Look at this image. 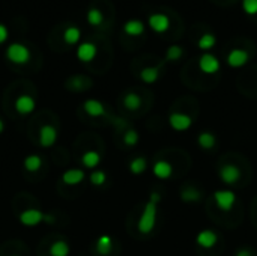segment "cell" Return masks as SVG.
<instances>
[{
  "label": "cell",
  "instance_id": "6da1fadb",
  "mask_svg": "<svg viewBox=\"0 0 257 256\" xmlns=\"http://www.w3.org/2000/svg\"><path fill=\"white\" fill-rule=\"evenodd\" d=\"M160 200H161V194H160V193L152 191V193L149 194V199H148V202H146V205H144V208H143V211H142V215H140L138 224H137L140 233L148 235V233H150V232L155 229V226H156V215H158V203H160Z\"/></svg>",
  "mask_w": 257,
  "mask_h": 256
},
{
  "label": "cell",
  "instance_id": "7a4b0ae2",
  "mask_svg": "<svg viewBox=\"0 0 257 256\" xmlns=\"http://www.w3.org/2000/svg\"><path fill=\"white\" fill-rule=\"evenodd\" d=\"M18 221L26 226V227H34V226H38L41 223H48V224H53L56 221L54 215L53 214H48V212H44L38 208H28L24 209L23 212H20L18 215Z\"/></svg>",
  "mask_w": 257,
  "mask_h": 256
},
{
  "label": "cell",
  "instance_id": "3957f363",
  "mask_svg": "<svg viewBox=\"0 0 257 256\" xmlns=\"http://www.w3.org/2000/svg\"><path fill=\"white\" fill-rule=\"evenodd\" d=\"M32 58V53L28 46L22 43H12L6 49V59L16 65H26Z\"/></svg>",
  "mask_w": 257,
  "mask_h": 256
},
{
  "label": "cell",
  "instance_id": "277c9868",
  "mask_svg": "<svg viewBox=\"0 0 257 256\" xmlns=\"http://www.w3.org/2000/svg\"><path fill=\"white\" fill-rule=\"evenodd\" d=\"M218 176L220 179L227 184V185H234L236 182H239V179L242 178V172L240 169L233 164V163H226L220 167L218 170Z\"/></svg>",
  "mask_w": 257,
  "mask_h": 256
},
{
  "label": "cell",
  "instance_id": "5b68a950",
  "mask_svg": "<svg viewBox=\"0 0 257 256\" xmlns=\"http://www.w3.org/2000/svg\"><path fill=\"white\" fill-rule=\"evenodd\" d=\"M59 139V133H58V128L52 124H44L41 128H40V133H38V142L42 148H52L56 145Z\"/></svg>",
  "mask_w": 257,
  "mask_h": 256
},
{
  "label": "cell",
  "instance_id": "8992f818",
  "mask_svg": "<svg viewBox=\"0 0 257 256\" xmlns=\"http://www.w3.org/2000/svg\"><path fill=\"white\" fill-rule=\"evenodd\" d=\"M214 200H215V203H216V206L221 209V211H224V212H227V211H230L233 206H234V203H236V193L234 191H232V190H216L215 193H214Z\"/></svg>",
  "mask_w": 257,
  "mask_h": 256
},
{
  "label": "cell",
  "instance_id": "52a82bcc",
  "mask_svg": "<svg viewBox=\"0 0 257 256\" xmlns=\"http://www.w3.org/2000/svg\"><path fill=\"white\" fill-rule=\"evenodd\" d=\"M14 107L17 110V113L23 115V116H29L35 112L36 109V101L32 95L29 94H22L16 98Z\"/></svg>",
  "mask_w": 257,
  "mask_h": 256
},
{
  "label": "cell",
  "instance_id": "ba28073f",
  "mask_svg": "<svg viewBox=\"0 0 257 256\" xmlns=\"http://www.w3.org/2000/svg\"><path fill=\"white\" fill-rule=\"evenodd\" d=\"M149 26L154 32L156 34H164L168 31L170 28V19L166 16V14H161V13H155V14H150L149 16Z\"/></svg>",
  "mask_w": 257,
  "mask_h": 256
},
{
  "label": "cell",
  "instance_id": "9c48e42d",
  "mask_svg": "<svg viewBox=\"0 0 257 256\" xmlns=\"http://www.w3.org/2000/svg\"><path fill=\"white\" fill-rule=\"evenodd\" d=\"M198 68L204 74H215L220 71V61L214 55L204 53L198 59Z\"/></svg>",
  "mask_w": 257,
  "mask_h": 256
},
{
  "label": "cell",
  "instance_id": "30bf717a",
  "mask_svg": "<svg viewBox=\"0 0 257 256\" xmlns=\"http://www.w3.org/2000/svg\"><path fill=\"white\" fill-rule=\"evenodd\" d=\"M168 125L174 131H186L192 125V119H191V116H188L185 113H170Z\"/></svg>",
  "mask_w": 257,
  "mask_h": 256
},
{
  "label": "cell",
  "instance_id": "8fae6325",
  "mask_svg": "<svg viewBox=\"0 0 257 256\" xmlns=\"http://www.w3.org/2000/svg\"><path fill=\"white\" fill-rule=\"evenodd\" d=\"M248 61H250V55L246 50H242V49H233L227 55V65L230 68H240L246 65Z\"/></svg>",
  "mask_w": 257,
  "mask_h": 256
},
{
  "label": "cell",
  "instance_id": "7c38bea8",
  "mask_svg": "<svg viewBox=\"0 0 257 256\" xmlns=\"http://www.w3.org/2000/svg\"><path fill=\"white\" fill-rule=\"evenodd\" d=\"M83 110L86 115H89L90 118H102L107 115V109L106 106L98 101V100H94V98H89L83 103Z\"/></svg>",
  "mask_w": 257,
  "mask_h": 256
},
{
  "label": "cell",
  "instance_id": "4fadbf2b",
  "mask_svg": "<svg viewBox=\"0 0 257 256\" xmlns=\"http://www.w3.org/2000/svg\"><path fill=\"white\" fill-rule=\"evenodd\" d=\"M196 242L202 248H212L218 242V233L214 229H203L197 233Z\"/></svg>",
  "mask_w": 257,
  "mask_h": 256
},
{
  "label": "cell",
  "instance_id": "5bb4252c",
  "mask_svg": "<svg viewBox=\"0 0 257 256\" xmlns=\"http://www.w3.org/2000/svg\"><path fill=\"white\" fill-rule=\"evenodd\" d=\"M84 178H86V172L78 167L68 169L62 173V182L65 185H78L84 181Z\"/></svg>",
  "mask_w": 257,
  "mask_h": 256
},
{
  "label": "cell",
  "instance_id": "9a60e30c",
  "mask_svg": "<svg viewBox=\"0 0 257 256\" xmlns=\"http://www.w3.org/2000/svg\"><path fill=\"white\" fill-rule=\"evenodd\" d=\"M96 53H98V49L92 43H82L77 49V58L80 62H84V64L92 62L96 58Z\"/></svg>",
  "mask_w": 257,
  "mask_h": 256
},
{
  "label": "cell",
  "instance_id": "2e32d148",
  "mask_svg": "<svg viewBox=\"0 0 257 256\" xmlns=\"http://www.w3.org/2000/svg\"><path fill=\"white\" fill-rule=\"evenodd\" d=\"M152 172L160 179H168L173 175V166L166 160H158V161H155Z\"/></svg>",
  "mask_w": 257,
  "mask_h": 256
},
{
  "label": "cell",
  "instance_id": "e0dca14e",
  "mask_svg": "<svg viewBox=\"0 0 257 256\" xmlns=\"http://www.w3.org/2000/svg\"><path fill=\"white\" fill-rule=\"evenodd\" d=\"M23 166L28 172H38L42 166H44V160L40 154H29L24 160H23Z\"/></svg>",
  "mask_w": 257,
  "mask_h": 256
},
{
  "label": "cell",
  "instance_id": "ac0fdd59",
  "mask_svg": "<svg viewBox=\"0 0 257 256\" xmlns=\"http://www.w3.org/2000/svg\"><path fill=\"white\" fill-rule=\"evenodd\" d=\"M98 254L101 256H107L112 253L113 250V238L110 235H101L98 239H96V245H95Z\"/></svg>",
  "mask_w": 257,
  "mask_h": 256
},
{
  "label": "cell",
  "instance_id": "d6986e66",
  "mask_svg": "<svg viewBox=\"0 0 257 256\" xmlns=\"http://www.w3.org/2000/svg\"><path fill=\"white\" fill-rule=\"evenodd\" d=\"M100 163H101V154L98 151L90 149V151H86L82 155V164L86 169H95Z\"/></svg>",
  "mask_w": 257,
  "mask_h": 256
},
{
  "label": "cell",
  "instance_id": "ffe728a7",
  "mask_svg": "<svg viewBox=\"0 0 257 256\" xmlns=\"http://www.w3.org/2000/svg\"><path fill=\"white\" fill-rule=\"evenodd\" d=\"M200 199H202V191L192 185H186L180 190V200L182 202L192 203V202H198Z\"/></svg>",
  "mask_w": 257,
  "mask_h": 256
},
{
  "label": "cell",
  "instance_id": "44dd1931",
  "mask_svg": "<svg viewBox=\"0 0 257 256\" xmlns=\"http://www.w3.org/2000/svg\"><path fill=\"white\" fill-rule=\"evenodd\" d=\"M124 32L130 37H140L144 34V25L140 20H128L124 25Z\"/></svg>",
  "mask_w": 257,
  "mask_h": 256
},
{
  "label": "cell",
  "instance_id": "7402d4cb",
  "mask_svg": "<svg viewBox=\"0 0 257 256\" xmlns=\"http://www.w3.org/2000/svg\"><path fill=\"white\" fill-rule=\"evenodd\" d=\"M160 68H161V65L143 68V70L140 71V79H142V82L146 83V85L155 83V82L158 80V77H160Z\"/></svg>",
  "mask_w": 257,
  "mask_h": 256
},
{
  "label": "cell",
  "instance_id": "603a6c76",
  "mask_svg": "<svg viewBox=\"0 0 257 256\" xmlns=\"http://www.w3.org/2000/svg\"><path fill=\"white\" fill-rule=\"evenodd\" d=\"M197 142L200 145L202 149L204 151H209V149H214L215 145H216V137L214 133L210 131H202L198 136H197Z\"/></svg>",
  "mask_w": 257,
  "mask_h": 256
},
{
  "label": "cell",
  "instance_id": "cb8c5ba5",
  "mask_svg": "<svg viewBox=\"0 0 257 256\" xmlns=\"http://www.w3.org/2000/svg\"><path fill=\"white\" fill-rule=\"evenodd\" d=\"M50 256H70L71 247L65 239H58L50 245Z\"/></svg>",
  "mask_w": 257,
  "mask_h": 256
},
{
  "label": "cell",
  "instance_id": "d4e9b609",
  "mask_svg": "<svg viewBox=\"0 0 257 256\" xmlns=\"http://www.w3.org/2000/svg\"><path fill=\"white\" fill-rule=\"evenodd\" d=\"M142 97L138 95V94H136V92H128V94H125V97H124V106L128 109V110H131V112H136V110H138L140 107H142Z\"/></svg>",
  "mask_w": 257,
  "mask_h": 256
},
{
  "label": "cell",
  "instance_id": "484cf974",
  "mask_svg": "<svg viewBox=\"0 0 257 256\" xmlns=\"http://www.w3.org/2000/svg\"><path fill=\"white\" fill-rule=\"evenodd\" d=\"M82 40V31L77 26H70L65 32H64V41L70 46L78 44Z\"/></svg>",
  "mask_w": 257,
  "mask_h": 256
},
{
  "label": "cell",
  "instance_id": "4316f807",
  "mask_svg": "<svg viewBox=\"0 0 257 256\" xmlns=\"http://www.w3.org/2000/svg\"><path fill=\"white\" fill-rule=\"evenodd\" d=\"M146 169H148V160L144 157H136L130 163V172L132 175H142L146 172Z\"/></svg>",
  "mask_w": 257,
  "mask_h": 256
},
{
  "label": "cell",
  "instance_id": "83f0119b",
  "mask_svg": "<svg viewBox=\"0 0 257 256\" xmlns=\"http://www.w3.org/2000/svg\"><path fill=\"white\" fill-rule=\"evenodd\" d=\"M215 44H216V38H215V35H212V34H204V35H202V37L198 38V43H197L198 49H200V50H204V52L214 49Z\"/></svg>",
  "mask_w": 257,
  "mask_h": 256
},
{
  "label": "cell",
  "instance_id": "f1b7e54d",
  "mask_svg": "<svg viewBox=\"0 0 257 256\" xmlns=\"http://www.w3.org/2000/svg\"><path fill=\"white\" fill-rule=\"evenodd\" d=\"M86 19H88V23L90 25V26H101L102 25V22H104V16H102V13L100 11V10H96V8H92V10H89V13H88V16H86Z\"/></svg>",
  "mask_w": 257,
  "mask_h": 256
},
{
  "label": "cell",
  "instance_id": "f546056e",
  "mask_svg": "<svg viewBox=\"0 0 257 256\" xmlns=\"http://www.w3.org/2000/svg\"><path fill=\"white\" fill-rule=\"evenodd\" d=\"M184 56V49L180 46H170L166 52V61L167 62H176Z\"/></svg>",
  "mask_w": 257,
  "mask_h": 256
},
{
  "label": "cell",
  "instance_id": "4dcf8cb0",
  "mask_svg": "<svg viewBox=\"0 0 257 256\" xmlns=\"http://www.w3.org/2000/svg\"><path fill=\"white\" fill-rule=\"evenodd\" d=\"M138 140H140V134H138L137 130L128 128V130L125 131V134H124V143H125L126 146L132 148V146H136V145L138 143Z\"/></svg>",
  "mask_w": 257,
  "mask_h": 256
},
{
  "label": "cell",
  "instance_id": "1f68e13d",
  "mask_svg": "<svg viewBox=\"0 0 257 256\" xmlns=\"http://www.w3.org/2000/svg\"><path fill=\"white\" fill-rule=\"evenodd\" d=\"M90 179V184L95 185V187H101L107 182V173L104 170H94L89 176Z\"/></svg>",
  "mask_w": 257,
  "mask_h": 256
},
{
  "label": "cell",
  "instance_id": "d6a6232c",
  "mask_svg": "<svg viewBox=\"0 0 257 256\" xmlns=\"http://www.w3.org/2000/svg\"><path fill=\"white\" fill-rule=\"evenodd\" d=\"M242 10L246 16L257 14V0H242Z\"/></svg>",
  "mask_w": 257,
  "mask_h": 256
},
{
  "label": "cell",
  "instance_id": "836d02e7",
  "mask_svg": "<svg viewBox=\"0 0 257 256\" xmlns=\"http://www.w3.org/2000/svg\"><path fill=\"white\" fill-rule=\"evenodd\" d=\"M8 38H10V31H8V28H6L5 25L0 23V44L6 43Z\"/></svg>",
  "mask_w": 257,
  "mask_h": 256
},
{
  "label": "cell",
  "instance_id": "e575fe53",
  "mask_svg": "<svg viewBox=\"0 0 257 256\" xmlns=\"http://www.w3.org/2000/svg\"><path fill=\"white\" fill-rule=\"evenodd\" d=\"M234 256H254V251L251 248H248V247H240V248L236 250Z\"/></svg>",
  "mask_w": 257,
  "mask_h": 256
},
{
  "label": "cell",
  "instance_id": "d590c367",
  "mask_svg": "<svg viewBox=\"0 0 257 256\" xmlns=\"http://www.w3.org/2000/svg\"><path fill=\"white\" fill-rule=\"evenodd\" d=\"M5 128H6V125H5V121L0 118V134H4L5 133Z\"/></svg>",
  "mask_w": 257,
  "mask_h": 256
},
{
  "label": "cell",
  "instance_id": "8d00e7d4",
  "mask_svg": "<svg viewBox=\"0 0 257 256\" xmlns=\"http://www.w3.org/2000/svg\"><path fill=\"white\" fill-rule=\"evenodd\" d=\"M10 256H20V254H10Z\"/></svg>",
  "mask_w": 257,
  "mask_h": 256
}]
</instances>
